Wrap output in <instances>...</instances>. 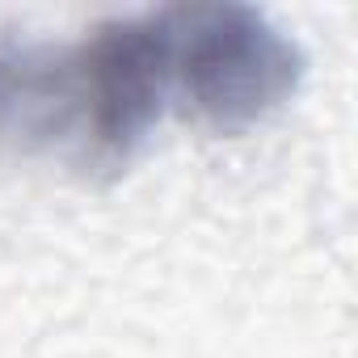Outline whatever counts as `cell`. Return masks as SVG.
Instances as JSON below:
<instances>
[{
    "label": "cell",
    "instance_id": "obj_2",
    "mask_svg": "<svg viewBox=\"0 0 358 358\" xmlns=\"http://www.w3.org/2000/svg\"><path fill=\"white\" fill-rule=\"evenodd\" d=\"M76 80V160L118 173L173 93V34L164 9L110 17L72 43Z\"/></svg>",
    "mask_w": 358,
    "mask_h": 358
},
{
    "label": "cell",
    "instance_id": "obj_1",
    "mask_svg": "<svg viewBox=\"0 0 358 358\" xmlns=\"http://www.w3.org/2000/svg\"><path fill=\"white\" fill-rule=\"evenodd\" d=\"M173 89L186 110L224 135H241L278 114L303 80V47L262 9L236 0L169 5Z\"/></svg>",
    "mask_w": 358,
    "mask_h": 358
}]
</instances>
